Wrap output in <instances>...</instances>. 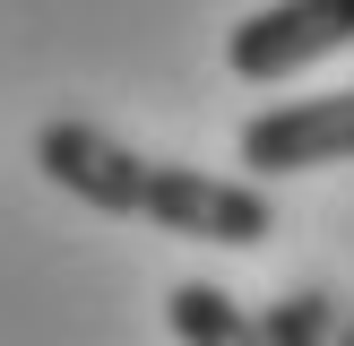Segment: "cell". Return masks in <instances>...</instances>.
<instances>
[{"instance_id": "cell-4", "label": "cell", "mask_w": 354, "mask_h": 346, "mask_svg": "<svg viewBox=\"0 0 354 346\" xmlns=\"http://www.w3.org/2000/svg\"><path fill=\"white\" fill-rule=\"evenodd\" d=\"M165 329L190 338V346H268L259 338V311L234 303L225 286H173L165 294Z\"/></svg>"}, {"instance_id": "cell-2", "label": "cell", "mask_w": 354, "mask_h": 346, "mask_svg": "<svg viewBox=\"0 0 354 346\" xmlns=\"http://www.w3.org/2000/svg\"><path fill=\"white\" fill-rule=\"evenodd\" d=\"M337 52H354V0H277V9H251L225 35V69L251 86L303 78Z\"/></svg>"}, {"instance_id": "cell-1", "label": "cell", "mask_w": 354, "mask_h": 346, "mask_svg": "<svg viewBox=\"0 0 354 346\" xmlns=\"http://www.w3.org/2000/svg\"><path fill=\"white\" fill-rule=\"evenodd\" d=\"M35 173L61 182L69 199H86L95 217H130V225H165V234H199V242H251L277 234V199L268 182H242V173H199L173 165V156H138L130 138L95 130V121H44L35 130Z\"/></svg>"}, {"instance_id": "cell-5", "label": "cell", "mask_w": 354, "mask_h": 346, "mask_svg": "<svg viewBox=\"0 0 354 346\" xmlns=\"http://www.w3.org/2000/svg\"><path fill=\"white\" fill-rule=\"evenodd\" d=\"M259 338L268 346H354V311L328 294H277L259 311Z\"/></svg>"}, {"instance_id": "cell-3", "label": "cell", "mask_w": 354, "mask_h": 346, "mask_svg": "<svg viewBox=\"0 0 354 346\" xmlns=\"http://www.w3.org/2000/svg\"><path fill=\"white\" fill-rule=\"evenodd\" d=\"M242 173H311V165H354V86L337 95H294L242 121Z\"/></svg>"}]
</instances>
